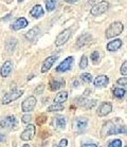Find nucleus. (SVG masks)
<instances>
[{
	"label": "nucleus",
	"mask_w": 127,
	"mask_h": 147,
	"mask_svg": "<svg viewBox=\"0 0 127 147\" xmlns=\"http://www.w3.org/2000/svg\"><path fill=\"white\" fill-rule=\"evenodd\" d=\"M0 126L2 128H14L17 126V120L14 115L7 117L0 122Z\"/></svg>",
	"instance_id": "obj_8"
},
{
	"label": "nucleus",
	"mask_w": 127,
	"mask_h": 147,
	"mask_svg": "<svg viewBox=\"0 0 127 147\" xmlns=\"http://www.w3.org/2000/svg\"><path fill=\"white\" fill-rule=\"evenodd\" d=\"M18 1H19V2H22V1H24V0H18Z\"/></svg>",
	"instance_id": "obj_40"
},
{
	"label": "nucleus",
	"mask_w": 127,
	"mask_h": 147,
	"mask_svg": "<svg viewBox=\"0 0 127 147\" xmlns=\"http://www.w3.org/2000/svg\"><path fill=\"white\" fill-rule=\"evenodd\" d=\"M68 98V93L66 91H61L54 98V104H63Z\"/></svg>",
	"instance_id": "obj_19"
},
{
	"label": "nucleus",
	"mask_w": 127,
	"mask_h": 147,
	"mask_svg": "<svg viewBox=\"0 0 127 147\" xmlns=\"http://www.w3.org/2000/svg\"><path fill=\"white\" fill-rule=\"evenodd\" d=\"M38 33H39V28L34 27L33 29H31L29 32L26 33V38H27L28 40L32 41V40H34L35 38H36V36L38 35Z\"/></svg>",
	"instance_id": "obj_18"
},
{
	"label": "nucleus",
	"mask_w": 127,
	"mask_h": 147,
	"mask_svg": "<svg viewBox=\"0 0 127 147\" xmlns=\"http://www.w3.org/2000/svg\"><path fill=\"white\" fill-rule=\"evenodd\" d=\"M121 73L123 75H127V60H125L123 65L121 66Z\"/></svg>",
	"instance_id": "obj_31"
},
{
	"label": "nucleus",
	"mask_w": 127,
	"mask_h": 147,
	"mask_svg": "<svg viewBox=\"0 0 127 147\" xmlns=\"http://www.w3.org/2000/svg\"><path fill=\"white\" fill-rule=\"evenodd\" d=\"M82 147H97V144H93V143H91V144H83L82 145Z\"/></svg>",
	"instance_id": "obj_36"
},
{
	"label": "nucleus",
	"mask_w": 127,
	"mask_h": 147,
	"mask_svg": "<svg viewBox=\"0 0 127 147\" xmlns=\"http://www.w3.org/2000/svg\"><path fill=\"white\" fill-rule=\"evenodd\" d=\"M121 47H122V40L121 39H114L107 45V50L110 51V52H113V51L119 50Z\"/></svg>",
	"instance_id": "obj_16"
},
{
	"label": "nucleus",
	"mask_w": 127,
	"mask_h": 147,
	"mask_svg": "<svg viewBox=\"0 0 127 147\" xmlns=\"http://www.w3.org/2000/svg\"><path fill=\"white\" fill-rule=\"evenodd\" d=\"M125 147H127V146H125Z\"/></svg>",
	"instance_id": "obj_42"
},
{
	"label": "nucleus",
	"mask_w": 127,
	"mask_h": 147,
	"mask_svg": "<svg viewBox=\"0 0 127 147\" xmlns=\"http://www.w3.org/2000/svg\"><path fill=\"white\" fill-rule=\"evenodd\" d=\"M68 144V141L67 139H63V140L60 141L59 144H58V147H66Z\"/></svg>",
	"instance_id": "obj_35"
},
{
	"label": "nucleus",
	"mask_w": 127,
	"mask_h": 147,
	"mask_svg": "<svg viewBox=\"0 0 127 147\" xmlns=\"http://www.w3.org/2000/svg\"><path fill=\"white\" fill-rule=\"evenodd\" d=\"M108 147H122V141L117 139V140L111 141L109 143V146Z\"/></svg>",
	"instance_id": "obj_28"
},
{
	"label": "nucleus",
	"mask_w": 127,
	"mask_h": 147,
	"mask_svg": "<svg viewBox=\"0 0 127 147\" xmlns=\"http://www.w3.org/2000/svg\"><path fill=\"white\" fill-rule=\"evenodd\" d=\"M65 86V80H51L50 83V89L52 91H56L58 90L59 88L63 87Z\"/></svg>",
	"instance_id": "obj_20"
},
{
	"label": "nucleus",
	"mask_w": 127,
	"mask_h": 147,
	"mask_svg": "<svg viewBox=\"0 0 127 147\" xmlns=\"http://www.w3.org/2000/svg\"><path fill=\"white\" fill-rule=\"evenodd\" d=\"M113 126V122H111V121H108L106 123L103 125V127H102V130H101V137L102 138H105L107 137L108 134H109V130L111 129V127Z\"/></svg>",
	"instance_id": "obj_17"
},
{
	"label": "nucleus",
	"mask_w": 127,
	"mask_h": 147,
	"mask_svg": "<svg viewBox=\"0 0 127 147\" xmlns=\"http://www.w3.org/2000/svg\"><path fill=\"white\" fill-rule=\"evenodd\" d=\"M87 124H88V121L86 120V119H84V117L78 119V120L76 121L77 129H78V130H83V129H85V128L87 127Z\"/></svg>",
	"instance_id": "obj_22"
},
{
	"label": "nucleus",
	"mask_w": 127,
	"mask_h": 147,
	"mask_svg": "<svg viewBox=\"0 0 127 147\" xmlns=\"http://www.w3.org/2000/svg\"><path fill=\"white\" fill-rule=\"evenodd\" d=\"M109 83V78L106 75H100L94 80V86L97 88L106 87Z\"/></svg>",
	"instance_id": "obj_14"
},
{
	"label": "nucleus",
	"mask_w": 127,
	"mask_h": 147,
	"mask_svg": "<svg viewBox=\"0 0 127 147\" xmlns=\"http://www.w3.org/2000/svg\"><path fill=\"white\" fill-rule=\"evenodd\" d=\"M111 110H112V106L110 103H103L97 110V115L99 117H106L107 114L110 113Z\"/></svg>",
	"instance_id": "obj_11"
},
{
	"label": "nucleus",
	"mask_w": 127,
	"mask_h": 147,
	"mask_svg": "<svg viewBox=\"0 0 127 147\" xmlns=\"http://www.w3.org/2000/svg\"><path fill=\"white\" fill-rule=\"evenodd\" d=\"M22 94H24V90H13V91H11V92L7 93L3 96V98H2V104H3V105H7V104H10L11 102H13V100H17V98H19Z\"/></svg>",
	"instance_id": "obj_4"
},
{
	"label": "nucleus",
	"mask_w": 127,
	"mask_h": 147,
	"mask_svg": "<svg viewBox=\"0 0 127 147\" xmlns=\"http://www.w3.org/2000/svg\"><path fill=\"white\" fill-rule=\"evenodd\" d=\"M10 18H11V14H9V15H7L4 18H2V21H7V20H9Z\"/></svg>",
	"instance_id": "obj_38"
},
{
	"label": "nucleus",
	"mask_w": 127,
	"mask_h": 147,
	"mask_svg": "<svg viewBox=\"0 0 127 147\" xmlns=\"http://www.w3.org/2000/svg\"><path fill=\"white\" fill-rule=\"evenodd\" d=\"M57 3V0H47L46 1V7H47V11L49 12H52V11L55 9Z\"/></svg>",
	"instance_id": "obj_24"
},
{
	"label": "nucleus",
	"mask_w": 127,
	"mask_h": 147,
	"mask_svg": "<svg viewBox=\"0 0 127 147\" xmlns=\"http://www.w3.org/2000/svg\"><path fill=\"white\" fill-rule=\"evenodd\" d=\"M46 121H47V117H45V115H41V117H39L37 119V124H38V125H41V124L45 123Z\"/></svg>",
	"instance_id": "obj_34"
},
{
	"label": "nucleus",
	"mask_w": 127,
	"mask_h": 147,
	"mask_svg": "<svg viewBox=\"0 0 127 147\" xmlns=\"http://www.w3.org/2000/svg\"><path fill=\"white\" fill-rule=\"evenodd\" d=\"M67 3H75V2H77L78 0H65Z\"/></svg>",
	"instance_id": "obj_37"
},
{
	"label": "nucleus",
	"mask_w": 127,
	"mask_h": 147,
	"mask_svg": "<svg viewBox=\"0 0 127 147\" xmlns=\"http://www.w3.org/2000/svg\"><path fill=\"white\" fill-rule=\"evenodd\" d=\"M108 9H109V3H108L107 1L103 0V1H101L99 3L94 4L92 9L90 10V13L93 16H99V15H102L103 13L107 12Z\"/></svg>",
	"instance_id": "obj_2"
},
{
	"label": "nucleus",
	"mask_w": 127,
	"mask_h": 147,
	"mask_svg": "<svg viewBox=\"0 0 127 147\" xmlns=\"http://www.w3.org/2000/svg\"><path fill=\"white\" fill-rule=\"evenodd\" d=\"M125 93H126V91L123 88H116L113 90V95L118 98H122L125 95Z\"/></svg>",
	"instance_id": "obj_25"
},
{
	"label": "nucleus",
	"mask_w": 127,
	"mask_h": 147,
	"mask_svg": "<svg viewBox=\"0 0 127 147\" xmlns=\"http://www.w3.org/2000/svg\"><path fill=\"white\" fill-rule=\"evenodd\" d=\"M60 110H63V104H53V105L49 106L47 109V111H49V112L60 111Z\"/></svg>",
	"instance_id": "obj_23"
},
{
	"label": "nucleus",
	"mask_w": 127,
	"mask_h": 147,
	"mask_svg": "<svg viewBox=\"0 0 127 147\" xmlns=\"http://www.w3.org/2000/svg\"><path fill=\"white\" fill-rule=\"evenodd\" d=\"M71 36V29H66L63 30L60 34H58V36L56 37V40H55V46L56 47H60L67 42L69 38Z\"/></svg>",
	"instance_id": "obj_5"
},
{
	"label": "nucleus",
	"mask_w": 127,
	"mask_h": 147,
	"mask_svg": "<svg viewBox=\"0 0 127 147\" xmlns=\"http://www.w3.org/2000/svg\"><path fill=\"white\" fill-rule=\"evenodd\" d=\"M87 66H88V58L86 55H84L80 61V69H86Z\"/></svg>",
	"instance_id": "obj_27"
},
{
	"label": "nucleus",
	"mask_w": 127,
	"mask_h": 147,
	"mask_svg": "<svg viewBox=\"0 0 127 147\" xmlns=\"http://www.w3.org/2000/svg\"><path fill=\"white\" fill-rule=\"evenodd\" d=\"M74 63V58L72 56H69L67 57L66 59L61 61L59 65H58V67L56 68V71L57 72H66V71L70 70L71 67H72V65Z\"/></svg>",
	"instance_id": "obj_6"
},
{
	"label": "nucleus",
	"mask_w": 127,
	"mask_h": 147,
	"mask_svg": "<svg viewBox=\"0 0 127 147\" xmlns=\"http://www.w3.org/2000/svg\"><path fill=\"white\" fill-rule=\"evenodd\" d=\"M123 30H124V26L122 22H120V21L112 22L108 27L107 30H106V38L110 39V38H113L116 36H119L123 32Z\"/></svg>",
	"instance_id": "obj_1"
},
{
	"label": "nucleus",
	"mask_w": 127,
	"mask_h": 147,
	"mask_svg": "<svg viewBox=\"0 0 127 147\" xmlns=\"http://www.w3.org/2000/svg\"><path fill=\"white\" fill-rule=\"evenodd\" d=\"M24 147H29V145H24Z\"/></svg>",
	"instance_id": "obj_41"
},
{
	"label": "nucleus",
	"mask_w": 127,
	"mask_h": 147,
	"mask_svg": "<svg viewBox=\"0 0 127 147\" xmlns=\"http://www.w3.org/2000/svg\"><path fill=\"white\" fill-rule=\"evenodd\" d=\"M16 44H17V40L14 38V40H13V44H10V41H7V51H13L14 50V48H15V46H16Z\"/></svg>",
	"instance_id": "obj_29"
},
{
	"label": "nucleus",
	"mask_w": 127,
	"mask_h": 147,
	"mask_svg": "<svg viewBox=\"0 0 127 147\" xmlns=\"http://www.w3.org/2000/svg\"><path fill=\"white\" fill-rule=\"evenodd\" d=\"M31 120H32V117H31L30 114H24V117H22V122L24 123H30Z\"/></svg>",
	"instance_id": "obj_33"
},
{
	"label": "nucleus",
	"mask_w": 127,
	"mask_h": 147,
	"mask_svg": "<svg viewBox=\"0 0 127 147\" xmlns=\"http://www.w3.org/2000/svg\"><path fill=\"white\" fill-rule=\"evenodd\" d=\"M4 140V136H2V134H0V142H1V141H3Z\"/></svg>",
	"instance_id": "obj_39"
},
{
	"label": "nucleus",
	"mask_w": 127,
	"mask_h": 147,
	"mask_svg": "<svg viewBox=\"0 0 127 147\" xmlns=\"http://www.w3.org/2000/svg\"><path fill=\"white\" fill-rule=\"evenodd\" d=\"M44 10H43V7L41 5L39 4H36V5H34L33 9L30 11V15L31 16H33L34 18H40V17L44 16Z\"/></svg>",
	"instance_id": "obj_15"
},
{
	"label": "nucleus",
	"mask_w": 127,
	"mask_h": 147,
	"mask_svg": "<svg viewBox=\"0 0 127 147\" xmlns=\"http://www.w3.org/2000/svg\"><path fill=\"white\" fill-rule=\"evenodd\" d=\"M12 70H13V63L11 60H7V61H4L0 69V74L2 77H7L11 74Z\"/></svg>",
	"instance_id": "obj_9"
},
{
	"label": "nucleus",
	"mask_w": 127,
	"mask_h": 147,
	"mask_svg": "<svg viewBox=\"0 0 127 147\" xmlns=\"http://www.w3.org/2000/svg\"><path fill=\"white\" fill-rule=\"evenodd\" d=\"M117 83H118V85H120V86H125V85H127V77L119 78Z\"/></svg>",
	"instance_id": "obj_32"
},
{
	"label": "nucleus",
	"mask_w": 127,
	"mask_h": 147,
	"mask_svg": "<svg viewBox=\"0 0 127 147\" xmlns=\"http://www.w3.org/2000/svg\"><path fill=\"white\" fill-rule=\"evenodd\" d=\"M27 26H28V20L24 17H20V18H18L13 24L12 29L14 31H18V30H21V29H24Z\"/></svg>",
	"instance_id": "obj_12"
},
{
	"label": "nucleus",
	"mask_w": 127,
	"mask_h": 147,
	"mask_svg": "<svg viewBox=\"0 0 127 147\" xmlns=\"http://www.w3.org/2000/svg\"><path fill=\"white\" fill-rule=\"evenodd\" d=\"M90 58L92 59L93 63H97V60H99V58H100V53H99V51H94V52H92Z\"/></svg>",
	"instance_id": "obj_30"
},
{
	"label": "nucleus",
	"mask_w": 127,
	"mask_h": 147,
	"mask_svg": "<svg viewBox=\"0 0 127 147\" xmlns=\"http://www.w3.org/2000/svg\"><path fill=\"white\" fill-rule=\"evenodd\" d=\"M54 124L56 125L57 128L63 129V128H65V126H66V120H65V117H63L58 115V117H55V120H54Z\"/></svg>",
	"instance_id": "obj_21"
},
{
	"label": "nucleus",
	"mask_w": 127,
	"mask_h": 147,
	"mask_svg": "<svg viewBox=\"0 0 127 147\" xmlns=\"http://www.w3.org/2000/svg\"><path fill=\"white\" fill-rule=\"evenodd\" d=\"M35 130H36V128L34 125H29L24 131H22V134L20 136L21 138V140L22 141H30L33 139L34 134H35Z\"/></svg>",
	"instance_id": "obj_7"
},
{
	"label": "nucleus",
	"mask_w": 127,
	"mask_h": 147,
	"mask_svg": "<svg viewBox=\"0 0 127 147\" xmlns=\"http://www.w3.org/2000/svg\"><path fill=\"white\" fill-rule=\"evenodd\" d=\"M91 38H92V36H91L90 34H83L80 37H78V39L76 40V47L77 48H82L84 47V46H86L87 44H89L90 42Z\"/></svg>",
	"instance_id": "obj_13"
},
{
	"label": "nucleus",
	"mask_w": 127,
	"mask_h": 147,
	"mask_svg": "<svg viewBox=\"0 0 127 147\" xmlns=\"http://www.w3.org/2000/svg\"><path fill=\"white\" fill-rule=\"evenodd\" d=\"M58 57L57 56H50L48 57L47 59L45 60L44 63H43V67H41V72L43 73H46L47 71H49L51 69V67L53 66V64L57 60Z\"/></svg>",
	"instance_id": "obj_10"
},
{
	"label": "nucleus",
	"mask_w": 127,
	"mask_h": 147,
	"mask_svg": "<svg viewBox=\"0 0 127 147\" xmlns=\"http://www.w3.org/2000/svg\"><path fill=\"white\" fill-rule=\"evenodd\" d=\"M36 103H37L36 97L29 96L22 102V104H21V109H22L24 112H30V111H32L35 108Z\"/></svg>",
	"instance_id": "obj_3"
},
{
	"label": "nucleus",
	"mask_w": 127,
	"mask_h": 147,
	"mask_svg": "<svg viewBox=\"0 0 127 147\" xmlns=\"http://www.w3.org/2000/svg\"><path fill=\"white\" fill-rule=\"evenodd\" d=\"M80 80H83L84 83L90 84L91 82H92V76H91V74H89V73H83L80 75Z\"/></svg>",
	"instance_id": "obj_26"
}]
</instances>
